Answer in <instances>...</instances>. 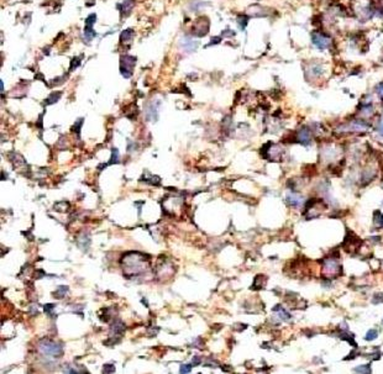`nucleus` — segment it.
I'll return each mask as SVG.
<instances>
[{"label":"nucleus","mask_w":383,"mask_h":374,"mask_svg":"<svg viewBox=\"0 0 383 374\" xmlns=\"http://www.w3.org/2000/svg\"><path fill=\"white\" fill-rule=\"evenodd\" d=\"M190 368H192L190 364H185V365L183 364L182 368H180V372H182V373H189V372H190Z\"/></svg>","instance_id":"4468645a"},{"label":"nucleus","mask_w":383,"mask_h":374,"mask_svg":"<svg viewBox=\"0 0 383 374\" xmlns=\"http://www.w3.org/2000/svg\"><path fill=\"white\" fill-rule=\"evenodd\" d=\"M199 362H200V359L197 357V358H194L193 359V364H199Z\"/></svg>","instance_id":"f3484780"},{"label":"nucleus","mask_w":383,"mask_h":374,"mask_svg":"<svg viewBox=\"0 0 383 374\" xmlns=\"http://www.w3.org/2000/svg\"><path fill=\"white\" fill-rule=\"evenodd\" d=\"M310 131L307 129V127H304V129H302L299 132H298V136H297V140L300 142V143H303V145H308V143H310Z\"/></svg>","instance_id":"39448f33"},{"label":"nucleus","mask_w":383,"mask_h":374,"mask_svg":"<svg viewBox=\"0 0 383 374\" xmlns=\"http://www.w3.org/2000/svg\"><path fill=\"white\" fill-rule=\"evenodd\" d=\"M132 35H134L132 30H125L124 32L121 34V37H120V40H121V41H124L125 38H126V40H129L130 37H132Z\"/></svg>","instance_id":"9d476101"},{"label":"nucleus","mask_w":383,"mask_h":374,"mask_svg":"<svg viewBox=\"0 0 383 374\" xmlns=\"http://www.w3.org/2000/svg\"><path fill=\"white\" fill-rule=\"evenodd\" d=\"M52 310H53V305H52V304H48V305H45V311H46V313H48V314H50V313H51V311H52Z\"/></svg>","instance_id":"dca6fc26"},{"label":"nucleus","mask_w":383,"mask_h":374,"mask_svg":"<svg viewBox=\"0 0 383 374\" xmlns=\"http://www.w3.org/2000/svg\"><path fill=\"white\" fill-rule=\"evenodd\" d=\"M374 222L379 226V227H383V215L379 212V211H376L374 212Z\"/></svg>","instance_id":"0eeeda50"},{"label":"nucleus","mask_w":383,"mask_h":374,"mask_svg":"<svg viewBox=\"0 0 383 374\" xmlns=\"http://www.w3.org/2000/svg\"><path fill=\"white\" fill-rule=\"evenodd\" d=\"M287 203L288 204H291L292 206H299V205H302V203H303V199L300 198V196H298V195H296V194H289L288 196H287Z\"/></svg>","instance_id":"423d86ee"},{"label":"nucleus","mask_w":383,"mask_h":374,"mask_svg":"<svg viewBox=\"0 0 383 374\" xmlns=\"http://www.w3.org/2000/svg\"><path fill=\"white\" fill-rule=\"evenodd\" d=\"M136 63V58L131 56H124L121 57V63H120V71L125 78H129L132 73L134 66Z\"/></svg>","instance_id":"f257e3e1"},{"label":"nucleus","mask_w":383,"mask_h":374,"mask_svg":"<svg viewBox=\"0 0 383 374\" xmlns=\"http://www.w3.org/2000/svg\"><path fill=\"white\" fill-rule=\"evenodd\" d=\"M323 272L326 275H336L341 273V266L334 259H326L323 266Z\"/></svg>","instance_id":"f03ea898"},{"label":"nucleus","mask_w":383,"mask_h":374,"mask_svg":"<svg viewBox=\"0 0 383 374\" xmlns=\"http://www.w3.org/2000/svg\"><path fill=\"white\" fill-rule=\"evenodd\" d=\"M313 43H314L318 48L326 50V48L330 47L331 41H330V38H329L328 36H325V35H323V34H319V32H315V34L313 35Z\"/></svg>","instance_id":"7ed1b4c3"},{"label":"nucleus","mask_w":383,"mask_h":374,"mask_svg":"<svg viewBox=\"0 0 383 374\" xmlns=\"http://www.w3.org/2000/svg\"><path fill=\"white\" fill-rule=\"evenodd\" d=\"M41 350L43 351L45 354H51V356H59L62 353V348L53 342H45L41 345Z\"/></svg>","instance_id":"20e7f679"},{"label":"nucleus","mask_w":383,"mask_h":374,"mask_svg":"<svg viewBox=\"0 0 383 374\" xmlns=\"http://www.w3.org/2000/svg\"><path fill=\"white\" fill-rule=\"evenodd\" d=\"M377 335H378L377 330H370V331L367 332V335H366V339H367V341H372V339L377 338Z\"/></svg>","instance_id":"9b49d317"},{"label":"nucleus","mask_w":383,"mask_h":374,"mask_svg":"<svg viewBox=\"0 0 383 374\" xmlns=\"http://www.w3.org/2000/svg\"><path fill=\"white\" fill-rule=\"evenodd\" d=\"M377 131L383 136V119L381 120V122H379V125H378V127H377Z\"/></svg>","instance_id":"2eb2a0df"},{"label":"nucleus","mask_w":383,"mask_h":374,"mask_svg":"<svg viewBox=\"0 0 383 374\" xmlns=\"http://www.w3.org/2000/svg\"><path fill=\"white\" fill-rule=\"evenodd\" d=\"M376 93L378 94V97L382 99L383 101V83H379L377 86H376Z\"/></svg>","instance_id":"ddd939ff"},{"label":"nucleus","mask_w":383,"mask_h":374,"mask_svg":"<svg viewBox=\"0 0 383 374\" xmlns=\"http://www.w3.org/2000/svg\"><path fill=\"white\" fill-rule=\"evenodd\" d=\"M113 163H119V152L115 148H113L111 151V161L108 164H113Z\"/></svg>","instance_id":"6e6552de"},{"label":"nucleus","mask_w":383,"mask_h":374,"mask_svg":"<svg viewBox=\"0 0 383 374\" xmlns=\"http://www.w3.org/2000/svg\"><path fill=\"white\" fill-rule=\"evenodd\" d=\"M59 97H61V93H53V94H51L50 97H48V99H47V104H53V103H56L58 99H59Z\"/></svg>","instance_id":"1a4fd4ad"},{"label":"nucleus","mask_w":383,"mask_h":374,"mask_svg":"<svg viewBox=\"0 0 383 374\" xmlns=\"http://www.w3.org/2000/svg\"><path fill=\"white\" fill-rule=\"evenodd\" d=\"M355 372H357V373H371V368H370V365H360V367L355 368Z\"/></svg>","instance_id":"f8f14e48"}]
</instances>
